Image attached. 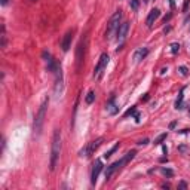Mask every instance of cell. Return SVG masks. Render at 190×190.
I'll list each match as a JSON object with an SVG mask.
<instances>
[{
	"label": "cell",
	"instance_id": "1",
	"mask_svg": "<svg viewBox=\"0 0 190 190\" xmlns=\"http://www.w3.org/2000/svg\"><path fill=\"white\" fill-rule=\"evenodd\" d=\"M61 155V131L55 129L53 131V137H52V146H51V163H49V169L53 171L56 166V162Z\"/></svg>",
	"mask_w": 190,
	"mask_h": 190
},
{
	"label": "cell",
	"instance_id": "2",
	"mask_svg": "<svg viewBox=\"0 0 190 190\" xmlns=\"http://www.w3.org/2000/svg\"><path fill=\"white\" fill-rule=\"evenodd\" d=\"M48 104H49V100L45 98L43 103L40 104V107H39V111L36 113L34 125H33V129H34L36 135H39L42 132V128H43V123H45V116H46V110H48Z\"/></svg>",
	"mask_w": 190,
	"mask_h": 190
},
{
	"label": "cell",
	"instance_id": "3",
	"mask_svg": "<svg viewBox=\"0 0 190 190\" xmlns=\"http://www.w3.org/2000/svg\"><path fill=\"white\" fill-rule=\"evenodd\" d=\"M121 21H122V11H116L111 15L108 24H107V30H105V39L107 40H110L114 36V33H118V30L121 27Z\"/></svg>",
	"mask_w": 190,
	"mask_h": 190
},
{
	"label": "cell",
	"instance_id": "4",
	"mask_svg": "<svg viewBox=\"0 0 190 190\" xmlns=\"http://www.w3.org/2000/svg\"><path fill=\"white\" fill-rule=\"evenodd\" d=\"M103 141H104V138L103 137H100V138L94 140V141H91V143H88L82 150H79V156H80V157H89L91 155H94V152L103 144Z\"/></svg>",
	"mask_w": 190,
	"mask_h": 190
},
{
	"label": "cell",
	"instance_id": "5",
	"mask_svg": "<svg viewBox=\"0 0 190 190\" xmlns=\"http://www.w3.org/2000/svg\"><path fill=\"white\" fill-rule=\"evenodd\" d=\"M108 55L107 53H103L101 56H100V61H98V64H97V67L94 70V79L95 80H98V79H101V74H103L104 69L107 67V64H108Z\"/></svg>",
	"mask_w": 190,
	"mask_h": 190
},
{
	"label": "cell",
	"instance_id": "6",
	"mask_svg": "<svg viewBox=\"0 0 190 190\" xmlns=\"http://www.w3.org/2000/svg\"><path fill=\"white\" fill-rule=\"evenodd\" d=\"M123 165H126V163H125V160H123V157H122L121 160H116L114 163H111L110 166H107V169H105V180H110L111 175L116 172L119 168H122Z\"/></svg>",
	"mask_w": 190,
	"mask_h": 190
},
{
	"label": "cell",
	"instance_id": "7",
	"mask_svg": "<svg viewBox=\"0 0 190 190\" xmlns=\"http://www.w3.org/2000/svg\"><path fill=\"white\" fill-rule=\"evenodd\" d=\"M101 169H103V162L98 159V160H95L94 168H92V172H91V183H92V184H95V183H97L98 175H100V172H101Z\"/></svg>",
	"mask_w": 190,
	"mask_h": 190
},
{
	"label": "cell",
	"instance_id": "8",
	"mask_svg": "<svg viewBox=\"0 0 190 190\" xmlns=\"http://www.w3.org/2000/svg\"><path fill=\"white\" fill-rule=\"evenodd\" d=\"M105 110H107V113L111 114V116H114V114L119 113V104H116V98H114V97H111V98L107 101Z\"/></svg>",
	"mask_w": 190,
	"mask_h": 190
},
{
	"label": "cell",
	"instance_id": "9",
	"mask_svg": "<svg viewBox=\"0 0 190 190\" xmlns=\"http://www.w3.org/2000/svg\"><path fill=\"white\" fill-rule=\"evenodd\" d=\"M128 31H129V22H122L121 27H119V30H118V40L123 43V40L126 39V36H128Z\"/></svg>",
	"mask_w": 190,
	"mask_h": 190
},
{
	"label": "cell",
	"instance_id": "10",
	"mask_svg": "<svg viewBox=\"0 0 190 190\" xmlns=\"http://www.w3.org/2000/svg\"><path fill=\"white\" fill-rule=\"evenodd\" d=\"M71 40H73V30H69L64 37H63V42H61V48H63V51L67 52L71 48Z\"/></svg>",
	"mask_w": 190,
	"mask_h": 190
},
{
	"label": "cell",
	"instance_id": "11",
	"mask_svg": "<svg viewBox=\"0 0 190 190\" xmlns=\"http://www.w3.org/2000/svg\"><path fill=\"white\" fill-rule=\"evenodd\" d=\"M43 58L46 60V69L49 70V71H56L58 70V64L55 63V60L51 56V53L49 52H43Z\"/></svg>",
	"mask_w": 190,
	"mask_h": 190
},
{
	"label": "cell",
	"instance_id": "12",
	"mask_svg": "<svg viewBox=\"0 0 190 190\" xmlns=\"http://www.w3.org/2000/svg\"><path fill=\"white\" fill-rule=\"evenodd\" d=\"M159 15H160V11L157 9V8H155V9H152L150 12H149V15H147V19H146V24H147V27L149 28H152V25L155 24V21L159 18Z\"/></svg>",
	"mask_w": 190,
	"mask_h": 190
},
{
	"label": "cell",
	"instance_id": "13",
	"mask_svg": "<svg viewBox=\"0 0 190 190\" xmlns=\"http://www.w3.org/2000/svg\"><path fill=\"white\" fill-rule=\"evenodd\" d=\"M56 73V83H55V95L60 97L61 91H63V73H61V69L58 67V70L55 71Z\"/></svg>",
	"mask_w": 190,
	"mask_h": 190
},
{
	"label": "cell",
	"instance_id": "14",
	"mask_svg": "<svg viewBox=\"0 0 190 190\" xmlns=\"http://www.w3.org/2000/svg\"><path fill=\"white\" fill-rule=\"evenodd\" d=\"M184 91H186V86H183L180 89L178 98H177V101H175V108H177V110H183V108L186 107V104H184Z\"/></svg>",
	"mask_w": 190,
	"mask_h": 190
},
{
	"label": "cell",
	"instance_id": "15",
	"mask_svg": "<svg viewBox=\"0 0 190 190\" xmlns=\"http://www.w3.org/2000/svg\"><path fill=\"white\" fill-rule=\"evenodd\" d=\"M147 55H149V48H140L138 51H135V53H134V60H135L137 63H140V61H143Z\"/></svg>",
	"mask_w": 190,
	"mask_h": 190
},
{
	"label": "cell",
	"instance_id": "16",
	"mask_svg": "<svg viewBox=\"0 0 190 190\" xmlns=\"http://www.w3.org/2000/svg\"><path fill=\"white\" fill-rule=\"evenodd\" d=\"M135 155H137V150H131V152H128L126 155H125V157H123V160H125V163H128V162H131L134 157H135Z\"/></svg>",
	"mask_w": 190,
	"mask_h": 190
},
{
	"label": "cell",
	"instance_id": "17",
	"mask_svg": "<svg viewBox=\"0 0 190 190\" xmlns=\"http://www.w3.org/2000/svg\"><path fill=\"white\" fill-rule=\"evenodd\" d=\"M85 101H86V104H92L95 101V92H94V91H89V92H88V95L85 97Z\"/></svg>",
	"mask_w": 190,
	"mask_h": 190
},
{
	"label": "cell",
	"instance_id": "18",
	"mask_svg": "<svg viewBox=\"0 0 190 190\" xmlns=\"http://www.w3.org/2000/svg\"><path fill=\"white\" fill-rule=\"evenodd\" d=\"M118 149H119V143H116V144H114V146H113V147H111V149L108 150V152H105V153H104V159H108L110 156L113 155V153H114L116 150H118Z\"/></svg>",
	"mask_w": 190,
	"mask_h": 190
},
{
	"label": "cell",
	"instance_id": "19",
	"mask_svg": "<svg viewBox=\"0 0 190 190\" xmlns=\"http://www.w3.org/2000/svg\"><path fill=\"white\" fill-rule=\"evenodd\" d=\"M166 137H168V134H166V132L160 134V135H159L157 138H155V141H153V144H155V146H157V144H162V141H163V140H166Z\"/></svg>",
	"mask_w": 190,
	"mask_h": 190
},
{
	"label": "cell",
	"instance_id": "20",
	"mask_svg": "<svg viewBox=\"0 0 190 190\" xmlns=\"http://www.w3.org/2000/svg\"><path fill=\"white\" fill-rule=\"evenodd\" d=\"M135 113H137V108H135V107H131V108H128V110L125 111L123 118H129V116H135Z\"/></svg>",
	"mask_w": 190,
	"mask_h": 190
},
{
	"label": "cell",
	"instance_id": "21",
	"mask_svg": "<svg viewBox=\"0 0 190 190\" xmlns=\"http://www.w3.org/2000/svg\"><path fill=\"white\" fill-rule=\"evenodd\" d=\"M129 6H131V9L137 11L140 8V0H129Z\"/></svg>",
	"mask_w": 190,
	"mask_h": 190
},
{
	"label": "cell",
	"instance_id": "22",
	"mask_svg": "<svg viewBox=\"0 0 190 190\" xmlns=\"http://www.w3.org/2000/svg\"><path fill=\"white\" fill-rule=\"evenodd\" d=\"M160 171H162V174H163L165 177H172L174 175V171L172 169H169V168H162Z\"/></svg>",
	"mask_w": 190,
	"mask_h": 190
},
{
	"label": "cell",
	"instance_id": "23",
	"mask_svg": "<svg viewBox=\"0 0 190 190\" xmlns=\"http://www.w3.org/2000/svg\"><path fill=\"white\" fill-rule=\"evenodd\" d=\"M178 51H180V43H172V45H171V52L175 55Z\"/></svg>",
	"mask_w": 190,
	"mask_h": 190
},
{
	"label": "cell",
	"instance_id": "24",
	"mask_svg": "<svg viewBox=\"0 0 190 190\" xmlns=\"http://www.w3.org/2000/svg\"><path fill=\"white\" fill-rule=\"evenodd\" d=\"M178 71H180L183 76H187V74H189V70H187V67H184V66H181V67L178 69Z\"/></svg>",
	"mask_w": 190,
	"mask_h": 190
},
{
	"label": "cell",
	"instance_id": "25",
	"mask_svg": "<svg viewBox=\"0 0 190 190\" xmlns=\"http://www.w3.org/2000/svg\"><path fill=\"white\" fill-rule=\"evenodd\" d=\"M178 189H187V184H186L184 181H180V183H178Z\"/></svg>",
	"mask_w": 190,
	"mask_h": 190
},
{
	"label": "cell",
	"instance_id": "26",
	"mask_svg": "<svg viewBox=\"0 0 190 190\" xmlns=\"http://www.w3.org/2000/svg\"><path fill=\"white\" fill-rule=\"evenodd\" d=\"M147 143H149V140H147V138H144V140H140V141L137 143V144H138V146H146Z\"/></svg>",
	"mask_w": 190,
	"mask_h": 190
},
{
	"label": "cell",
	"instance_id": "27",
	"mask_svg": "<svg viewBox=\"0 0 190 190\" xmlns=\"http://www.w3.org/2000/svg\"><path fill=\"white\" fill-rule=\"evenodd\" d=\"M189 3H190V0H184V5H183V11H184V12L187 11V8H189Z\"/></svg>",
	"mask_w": 190,
	"mask_h": 190
},
{
	"label": "cell",
	"instance_id": "28",
	"mask_svg": "<svg viewBox=\"0 0 190 190\" xmlns=\"http://www.w3.org/2000/svg\"><path fill=\"white\" fill-rule=\"evenodd\" d=\"M171 17H172V14H168V15H166V17L163 18V22H165V24H166V21H169V19H171Z\"/></svg>",
	"mask_w": 190,
	"mask_h": 190
},
{
	"label": "cell",
	"instance_id": "29",
	"mask_svg": "<svg viewBox=\"0 0 190 190\" xmlns=\"http://www.w3.org/2000/svg\"><path fill=\"white\" fill-rule=\"evenodd\" d=\"M140 121H141V116H140V113H135V122H137V123H140Z\"/></svg>",
	"mask_w": 190,
	"mask_h": 190
},
{
	"label": "cell",
	"instance_id": "30",
	"mask_svg": "<svg viewBox=\"0 0 190 190\" xmlns=\"http://www.w3.org/2000/svg\"><path fill=\"white\" fill-rule=\"evenodd\" d=\"M178 149H180V152H184V153H186V152H187V149H186V147H184V146H180V147H178Z\"/></svg>",
	"mask_w": 190,
	"mask_h": 190
},
{
	"label": "cell",
	"instance_id": "31",
	"mask_svg": "<svg viewBox=\"0 0 190 190\" xmlns=\"http://www.w3.org/2000/svg\"><path fill=\"white\" fill-rule=\"evenodd\" d=\"M175 125H177V122H171V123H169V129H174Z\"/></svg>",
	"mask_w": 190,
	"mask_h": 190
},
{
	"label": "cell",
	"instance_id": "32",
	"mask_svg": "<svg viewBox=\"0 0 190 190\" xmlns=\"http://www.w3.org/2000/svg\"><path fill=\"white\" fill-rule=\"evenodd\" d=\"M141 100H144V101H147V100H149V94H146V95H144V97H143Z\"/></svg>",
	"mask_w": 190,
	"mask_h": 190
},
{
	"label": "cell",
	"instance_id": "33",
	"mask_svg": "<svg viewBox=\"0 0 190 190\" xmlns=\"http://www.w3.org/2000/svg\"><path fill=\"white\" fill-rule=\"evenodd\" d=\"M162 150H163V153H168V149H166V146H163V147H162Z\"/></svg>",
	"mask_w": 190,
	"mask_h": 190
},
{
	"label": "cell",
	"instance_id": "34",
	"mask_svg": "<svg viewBox=\"0 0 190 190\" xmlns=\"http://www.w3.org/2000/svg\"><path fill=\"white\" fill-rule=\"evenodd\" d=\"M169 5H171V8H174V6H175V3H174V0H169Z\"/></svg>",
	"mask_w": 190,
	"mask_h": 190
},
{
	"label": "cell",
	"instance_id": "35",
	"mask_svg": "<svg viewBox=\"0 0 190 190\" xmlns=\"http://www.w3.org/2000/svg\"><path fill=\"white\" fill-rule=\"evenodd\" d=\"M8 3V0H2V5H6Z\"/></svg>",
	"mask_w": 190,
	"mask_h": 190
},
{
	"label": "cell",
	"instance_id": "36",
	"mask_svg": "<svg viewBox=\"0 0 190 190\" xmlns=\"http://www.w3.org/2000/svg\"><path fill=\"white\" fill-rule=\"evenodd\" d=\"M189 116H190V107H189Z\"/></svg>",
	"mask_w": 190,
	"mask_h": 190
},
{
	"label": "cell",
	"instance_id": "37",
	"mask_svg": "<svg viewBox=\"0 0 190 190\" xmlns=\"http://www.w3.org/2000/svg\"><path fill=\"white\" fill-rule=\"evenodd\" d=\"M31 2H37V0H31Z\"/></svg>",
	"mask_w": 190,
	"mask_h": 190
}]
</instances>
